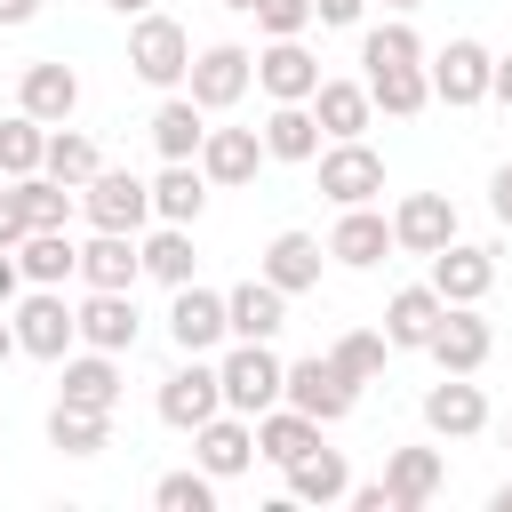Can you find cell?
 <instances>
[{"mask_svg":"<svg viewBox=\"0 0 512 512\" xmlns=\"http://www.w3.org/2000/svg\"><path fill=\"white\" fill-rule=\"evenodd\" d=\"M216 384H224V408L256 424L264 408H280V384H288V360H280L272 344H248V336H232V352L216 360Z\"/></svg>","mask_w":512,"mask_h":512,"instance_id":"cell-1","label":"cell"},{"mask_svg":"<svg viewBox=\"0 0 512 512\" xmlns=\"http://www.w3.org/2000/svg\"><path fill=\"white\" fill-rule=\"evenodd\" d=\"M128 72H136L144 88H184V72H192V32H184L176 16H160V8L128 16Z\"/></svg>","mask_w":512,"mask_h":512,"instance_id":"cell-2","label":"cell"},{"mask_svg":"<svg viewBox=\"0 0 512 512\" xmlns=\"http://www.w3.org/2000/svg\"><path fill=\"white\" fill-rule=\"evenodd\" d=\"M248 88H256V56H248L240 40L200 48V56H192V72H184V96H192L200 112H232Z\"/></svg>","mask_w":512,"mask_h":512,"instance_id":"cell-3","label":"cell"},{"mask_svg":"<svg viewBox=\"0 0 512 512\" xmlns=\"http://www.w3.org/2000/svg\"><path fill=\"white\" fill-rule=\"evenodd\" d=\"M80 216H88L96 232H144V224H152V184L128 176V168H96V176L80 184Z\"/></svg>","mask_w":512,"mask_h":512,"instance_id":"cell-4","label":"cell"},{"mask_svg":"<svg viewBox=\"0 0 512 512\" xmlns=\"http://www.w3.org/2000/svg\"><path fill=\"white\" fill-rule=\"evenodd\" d=\"M488 48L472 40V32H456L432 64H424V80H432V104H448V112H472V104H488Z\"/></svg>","mask_w":512,"mask_h":512,"instance_id":"cell-5","label":"cell"},{"mask_svg":"<svg viewBox=\"0 0 512 512\" xmlns=\"http://www.w3.org/2000/svg\"><path fill=\"white\" fill-rule=\"evenodd\" d=\"M16 352H32V360H64L72 344H80V320H72V304H64V288H32V296H16Z\"/></svg>","mask_w":512,"mask_h":512,"instance_id":"cell-6","label":"cell"},{"mask_svg":"<svg viewBox=\"0 0 512 512\" xmlns=\"http://www.w3.org/2000/svg\"><path fill=\"white\" fill-rule=\"evenodd\" d=\"M320 192H328L336 208H360V200L384 192V160L368 152V136H336V144H320Z\"/></svg>","mask_w":512,"mask_h":512,"instance_id":"cell-7","label":"cell"},{"mask_svg":"<svg viewBox=\"0 0 512 512\" xmlns=\"http://www.w3.org/2000/svg\"><path fill=\"white\" fill-rule=\"evenodd\" d=\"M424 352L440 360V376H480V368H488V352H496V328L480 320V304H448Z\"/></svg>","mask_w":512,"mask_h":512,"instance_id":"cell-8","label":"cell"},{"mask_svg":"<svg viewBox=\"0 0 512 512\" xmlns=\"http://www.w3.org/2000/svg\"><path fill=\"white\" fill-rule=\"evenodd\" d=\"M280 400H288V408H304L312 424H344V416H352V400H360V384H352V376H336V360H320V352H312V360H296V368H288Z\"/></svg>","mask_w":512,"mask_h":512,"instance_id":"cell-9","label":"cell"},{"mask_svg":"<svg viewBox=\"0 0 512 512\" xmlns=\"http://www.w3.org/2000/svg\"><path fill=\"white\" fill-rule=\"evenodd\" d=\"M224 408V384H216V360L208 352H184V368L160 384V424H176V432H192V424H208Z\"/></svg>","mask_w":512,"mask_h":512,"instance_id":"cell-10","label":"cell"},{"mask_svg":"<svg viewBox=\"0 0 512 512\" xmlns=\"http://www.w3.org/2000/svg\"><path fill=\"white\" fill-rule=\"evenodd\" d=\"M192 464H200L208 480H240V472L256 464V424L232 416V408H216L208 424H192Z\"/></svg>","mask_w":512,"mask_h":512,"instance_id":"cell-11","label":"cell"},{"mask_svg":"<svg viewBox=\"0 0 512 512\" xmlns=\"http://www.w3.org/2000/svg\"><path fill=\"white\" fill-rule=\"evenodd\" d=\"M72 320H80V344H96V352H136V336H144L136 288H88V304H72Z\"/></svg>","mask_w":512,"mask_h":512,"instance_id":"cell-12","label":"cell"},{"mask_svg":"<svg viewBox=\"0 0 512 512\" xmlns=\"http://www.w3.org/2000/svg\"><path fill=\"white\" fill-rule=\"evenodd\" d=\"M256 88H264L272 104H312L320 56H312L304 40H264V48H256Z\"/></svg>","mask_w":512,"mask_h":512,"instance_id":"cell-13","label":"cell"},{"mask_svg":"<svg viewBox=\"0 0 512 512\" xmlns=\"http://www.w3.org/2000/svg\"><path fill=\"white\" fill-rule=\"evenodd\" d=\"M16 112H32L40 128H64V120L80 112V72H72V64H56V56L24 64V80H16Z\"/></svg>","mask_w":512,"mask_h":512,"instance_id":"cell-14","label":"cell"},{"mask_svg":"<svg viewBox=\"0 0 512 512\" xmlns=\"http://www.w3.org/2000/svg\"><path fill=\"white\" fill-rule=\"evenodd\" d=\"M448 240H456V200H448V192H408V200L392 208V248L432 256V248H448Z\"/></svg>","mask_w":512,"mask_h":512,"instance_id":"cell-15","label":"cell"},{"mask_svg":"<svg viewBox=\"0 0 512 512\" xmlns=\"http://www.w3.org/2000/svg\"><path fill=\"white\" fill-rule=\"evenodd\" d=\"M424 264H432L440 304H480V296L496 288V248H464V240H448V248H432Z\"/></svg>","mask_w":512,"mask_h":512,"instance_id":"cell-16","label":"cell"},{"mask_svg":"<svg viewBox=\"0 0 512 512\" xmlns=\"http://www.w3.org/2000/svg\"><path fill=\"white\" fill-rule=\"evenodd\" d=\"M288 328V296L256 272V280H240V288H224V336H248V344H272Z\"/></svg>","mask_w":512,"mask_h":512,"instance_id":"cell-17","label":"cell"},{"mask_svg":"<svg viewBox=\"0 0 512 512\" xmlns=\"http://www.w3.org/2000/svg\"><path fill=\"white\" fill-rule=\"evenodd\" d=\"M168 344L176 352H216L224 344V296L200 288V280H184L176 304H168Z\"/></svg>","mask_w":512,"mask_h":512,"instance_id":"cell-18","label":"cell"},{"mask_svg":"<svg viewBox=\"0 0 512 512\" xmlns=\"http://www.w3.org/2000/svg\"><path fill=\"white\" fill-rule=\"evenodd\" d=\"M424 424H432L440 440H472V432H488V392H480L472 376H440V384L424 392Z\"/></svg>","mask_w":512,"mask_h":512,"instance_id":"cell-19","label":"cell"},{"mask_svg":"<svg viewBox=\"0 0 512 512\" xmlns=\"http://www.w3.org/2000/svg\"><path fill=\"white\" fill-rule=\"evenodd\" d=\"M320 264H328V240H312V232H272V248H264V280L280 288V296H304V288H320Z\"/></svg>","mask_w":512,"mask_h":512,"instance_id":"cell-20","label":"cell"},{"mask_svg":"<svg viewBox=\"0 0 512 512\" xmlns=\"http://www.w3.org/2000/svg\"><path fill=\"white\" fill-rule=\"evenodd\" d=\"M440 480H448L440 448H392V456H384V496H392V512H424V504L440 496Z\"/></svg>","mask_w":512,"mask_h":512,"instance_id":"cell-21","label":"cell"},{"mask_svg":"<svg viewBox=\"0 0 512 512\" xmlns=\"http://www.w3.org/2000/svg\"><path fill=\"white\" fill-rule=\"evenodd\" d=\"M328 256H336V264H352V272L384 264V256H392V216H376L368 200H360V208H344V216H336V232H328Z\"/></svg>","mask_w":512,"mask_h":512,"instance_id":"cell-22","label":"cell"},{"mask_svg":"<svg viewBox=\"0 0 512 512\" xmlns=\"http://www.w3.org/2000/svg\"><path fill=\"white\" fill-rule=\"evenodd\" d=\"M440 312H448V304H440V288H432V280L400 288V296L384 304V344H392V352H424V344H432V328H440Z\"/></svg>","mask_w":512,"mask_h":512,"instance_id":"cell-23","label":"cell"},{"mask_svg":"<svg viewBox=\"0 0 512 512\" xmlns=\"http://www.w3.org/2000/svg\"><path fill=\"white\" fill-rule=\"evenodd\" d=\"M264 168V136L256 128H208L200 136V176L208 184H248Z\"/></svg>","mask_w":512,"mask_h":512,"instance_id":"cell-24","label":"cell"},{"mask_svg":"<svg viewBox=\"0 0 512 512\" xmlns=\"http://www.w3.org/2000/svg\"><path fill=\"white\" fill-rule=\"evenodd\" d=\"M312 120H320L328 144H336V136H368V120H376L368 80H320V88H312Z\"/></svg>","mask_w":512,"mask_h":512,"instance_id":"cell-25","label":"cell"},{"mask_svg":"<svg viewBox=\"0 0 512 512\" xmlns=\"http://www.w3.org/2000/svg\"><path fill=\"white\" fill-rule=\"evenodd\" d=\"M200 208H208L200 160H160V176H152V216H160V224H200Z\"/></svg>","mask_w":512,"mask_h":512,"instance_id":"cell-26","label":"cell"},{"mask_svg":"<svg viewBox=\"0 0 512 512\" xmlns=\"http://www.w3.org/2000/svg\"><path fill=\"white\" fill-rule=\"evenodd\" d=\"M16 272L32 280V288H64L72 272H80V240L56 224V232H24L16 240Z\"/></svg>","mask_w":512,"mask_h":512,"instance_id":"cell-27","label":"cell"},{"mask_svg":"<svg viewBox=\"0 0 512 512\" xmlns=\"http://www.w3.org/2000/svg\"><path fill=\"white\" fill-rule=\"evenodd\" d=\"M80 280H88V288H136V280H144L136 232H96V240L80 248Z\"/></svg>","mask_w":512,"mask_h":512,"instance_id":"cell-28","label":"cell"},{"mask_svg":"<svg viewBox=\"0 0 512 512\" xmlns=\"http://www.w3.org/2000/svg\"><path fill=\"white\" fill-rule=\"evenodd\" d=\"M64 368V400H80V408H120V352H64L56 360Z\"/></svg>","mask_w":512,"mask_h":512,"instance_id":"cell-29","label":"cell"},{"mask_svg":"<svg viewBox=\"0 0 512 512\" xmlns=\"http://www.w3.org/2000/svg\"><path fill=\"white\" fill-rule=\"evenodd\" d=\"M352 496V464L336 448H304L288 464V504H344Z\"/></svg>","mask_w":512,"mask_h":512,"instance_id":"cell-30","label":"cell"},{"mask_svg":"<svg viewBox=\"0 0 512 512\" xmlns=\"http://www.w3.org/2000/svg\"><path fill=\"white\" fill-rule=\"evenodd\" d=\"M48 448H64V456H104V448H112V408L56 400V408H48Z\"/></svg>","mask_w":512,"mask_h":512,"instance_id":"cell-31","label":"cell"},{"mask_svg":"<svg viewBox=\"0 0 512 512\" xmlns=\"http://www.w3.org/2000/svg\"><path fill=\"white\" fill-rule=\"evenodd\" d=\"M304 448H320V424H312L304 408H288V400H280V408H264V416H256V456H264V464H280V472H288Z\"/></svg>","mask_w":512,"mask_h":512,"instance_id":"cell-32","label":"cell"},{"mask_svg":"<svg viewBox=\"0 0 512 512\" xmlns=\"http://www.w3.org/2000/svg\"><path fill=\"white\" fill-rule=\"evenodd\" d=\"M368 104H376V112H392V120H416V112L432 104L424 64H368Z\"/></svg>","mask_w":512,"mask_h":512,"instance_id":"cell-33","label":"cell"},{"mask_svg":"<svg viewBox=\"0 0 512 512\" xmlns=\"http://www.w3.org/2000/svg\"><path fill=\"white\" fill-rule=\"evenodd\" d=\"M256 136H264V160H320V120H312V104H272Z\"/></svg>","mask_w":512,"mask_h":512,"instance_id":"cell-34","label":"cell"},{"mask_svg":"<svg viewBox=\"0 0 512 512\" xmlns=\"http://www.w3.org/2000/svg\"><path fill=\"white\" fill-rule=\"evenodd\" d=\"M200 136H208V128H200V104L168 88L160 112H152V144H160V160H200Z\"/></svg>","mask_w":512,"mask_h":512,"instance_id":"cell-35","label":"cell"},{"mask_svg":"<svg viewBox=\"0 0 512 512\" xmlns=\"http://www.w3.org/2000/svg\"><path fill=\"white\" fill-rule=\"evenodd\" d=\"M96 168H104V152H96V136H80V128H56L48 152H40V176H56V184H72V192H80Z\"/></svg>","mask_w":512,"mask_h":512,"instance_id":"cell-36","label":"cell"},{"mask_svg":"<svg viewBox=\"0 0 512 512\" xmlns=\"http://www.w3.org/2000/svg\"><path fill=\"white\" fill-rule=\"evenodd\" d=\"M136 248H144V272H152L160 288H184L192 264H200V256H192V224H160V232L136 240Z\"/></svg>","mask_w":512,"mask_h":512,"instance_id":"cell-37","label":"cell"},{"mask_svg":"<svg viewBox=\"0 0 512 512\" xmlns=\"http://www.w3.org/2000/svg\"><path fill=\"white\" fill-rule=\"evenodd\" d=\"M16 192H24V216H32V232H56V224H72V208H80V192L72 184H56V176H16Z\"/></svg>","mask_w":512,"mask_h":512,"instance_id":"cell-38","label":"cell"},{"mask_svg":"<svg viewBox=\"0 0 512 512\" xmlns=\"http://www.w3.org/2000/svg\"><path fill=\"white\" fill-rule=\"evenodd\" d=\"M384 352H392V344H384L376 328H344V336L328 344L336 376H352V384H376V376H384Z\"/></svg>","mask_w":512,"mask_h":512,"instance_id":"cell-39","label":"cell"},{"mask_svg":"<svg viewBox=\"0 0 512 512\" xmlns=\"http://www.w3.org/2000/svg\"><path fill=\"white\" fill-rule=\"evenodd\" d=\"M40 152H48V128H40L32 112H8V120H0V176H32Z\"/></svg>","mask_w":512,"mask_h":512,"instance_id":"cell-40","label":"cell"},{"mask_svg":"<svg viewBox=\"0 0 512 512\" xmlns=\"http://www.w3.org/2000/svg\"><path fill=\"white\" fill-rule=\"evenodd\" d=\"M152 504L160 512H216V480L192 464V472H160L152 480Z\"/></svg>","mask_w":512,"mask_h":512,"instance_id":"cell-41","label":"cell"},{"mask_svg":"<svg viewBox=\"0 0 512 512\" xmlns=\"http://www.w3.org/2000/svg\"><path fill=\"white\" fill-rule=\"evenodd\" d=\"M360 64H424V40H416V24H408V16L376 24V32L360 40Z\"/></svg>","mask_w":512,"mask_h":512,"instance_id":"cell-42","label":"cell"},{"mask_svg":"<svg viewBox=\"0 0 512 512\" xmlns=\"http://www.w3.org/2000/svg\"><path fill=\"white\" fill-rule=\"evenodd\" d=\"M248 16L264 24V40H304L312 32V0H256Z\"/></svg>","mask_w":512,"mask_h":512,"instance_id":"cell-43","label":"cell"},{"mask_svg":"<svg viewBox=\"0 0 512 512\" xmlns=\"http://www.w3.org/2000/svg\"><path fill=\"white\" fill-rule=\"evenodd\" d=\"M24 232H32V216H24V192H16V176H8V184H0V248H16Z\"/></svg>","mask_w":512,"mask_h":512,"instance_id":"cell-44","label":"cell"},{"mask_svg":"<svg viewBox=\"0 0 512 512\" xmlns=\"http://www.w3.org/2000/svg\"><path fill=\"white\" fill-rule=\"evenodd\" d=\"M360 8L368 0H312V24H336L344 32V24H360Z\"/></svg>","mask_w":512,"mask_h":512,"instance_id":"cell-45","label":"cell"},{"mask_svg":"<svg viewBox=\"0 0 512 512\" xmlns=\"http://www.w3.org/2000/svg\"><path fill=\"white\" fill-rule=\"evenodd\" d=\"M488 208H496V224L512 232V160H504V168L488 176Z\"/></svg>","mask_w":512,"mask_h":512,"instance_id":"cell-46","label":"cell"},{"mask_svg":"<svg viewBox=\"0 0 512 512\" xmlns=\"http://www.w3.org/2000/svg\"><path fill=\"white\" fill-rule=\"evenodd\" d=\"M352 512H392V496H384V480H352Z\"/></svg>","mask_w":512,"mask_h":512,"instance_id":"cell-47","label":"cell"},{"mask_svg":"<svg viewBox=\"0 0 512 512\" xmlns=\"http://www.w3.org/2000/svg\"><path fill=\"white\" fill-rule=\"evenodd\" d=\"M24 296V272H16V248H0V312Z\"/></svg>","mask_w":512,"mask_h":512,"instance_id":"cell-48","label":"cell"},{"mask_svg":"<svg viewBox=\"0 0 512 512\" xmlns=\"http://www.w3.org/2000/svg\"><path fill=\"white\" fill-rule=\"evenodd\" d=\"M488 96L512 112V56H496V64H488Z\"/></svg>","mask_w":512,"mask_h":512,"instance_id":"cell-49","label":"cell"},{"mask_svg":"<svg viewBox=\"0 0 512 512\" xmlns=\"http://www.w3.org/2000/svg\"><path fill=\"white\" fill-rule=\"evenodd\" d=\"M32 16H40V0H0V24H8V32H16V24H32Z\"/></svg>","mask_w":512,"mask_h":512,"instance_id":"cell-50","label":"cell"},{"mask_svg":"<svg viewBox=\"0 0 512 512\" xmlns=\"http://www.w3.org/2000/svg\"><path fill=\"white\" fill-rule=\"evenodd\" d=\"M8 352H16V320L0 312V360H8Z\"/></svg>","mask_w":512,"mask_h":512,"instance_id":"cell-51","label":"cell"},{"mask_svg":"<svg viewBox=\"0 0 512 512\" xmlns=\"http://www.w3.org/2000/svg\"><path fill=\"white\" fill-rule=\"evenodd\" d=\"M104 8H112V16H144L152 0H104Z\"/></svg>","mask_w":512,"mask_h":512,"instance_id":"cell-52","label":"cell"},{"mask_svg":"<svg viewBox=\"0 0 512 512\" xmlns=\"http://www.w3.org/2000/svg\"><path fill=\"white\" fill-rule=\"evenodd\" d=\"M488 504H496V512H512V480H504V488H496V496H488Z\"/></svg>","mask_w":512,"mask_h":512,"instance_id":"cell-53","label":"cell"},{"mask_svg":"<svg viewBox=\"0 0 512 512\" xmlns=\"http://www.w3.org/2000/svg\"><path fill=\"white\" fill-rule=\"evenodd\" d=\"M384 8H392V16H408V8H424V0H384Z\"/></svg>","mask_w":512,"mask_h":512,"instance_id":"cell-54","label":"cell"},{"mask_svg":"<svg viewBox=\"0 0 512 512\" xmlns=\"http://www.w3.org/2000/svg\"><path fill=\"white\" fill-rule=\"evenodd\" d=\"M224 8H232V16H248V8H256V0H224Z\"/></svg>","mask_w":512,"mask_h":512,"instance_id":"cell-55","label":"cell"},{"mask_svg":"<svg viewBox=\"0 0 512 512\" xmlns=\"http://www.w3.org/2000/svg\"><path fill=\"white\" fill-rule=\"evenodd\" d=\"M504 440H512V424H504Z\"/></svg>","mask_w":512,"mask_h":512,"instance_id":"cell-56","label":"cell"}]
</instances>
